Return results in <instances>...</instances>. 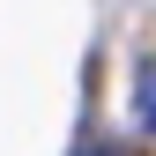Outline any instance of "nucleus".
I'll use <instances>...</instances> for the list:
<instances>
[{
	"mask_svg": "<svg viewBox=\"0 0 156 156\" xmlns=\"http://www.w3.org/2000/svg\"><path fill=\"white\" fill-rule=\"evenodd\" d=\"M141 119H149V134H156V67H149V82H141Z\"/></svg>",
	"mask_w": 156,
	"mask_h": 156,
	"instance_id": "1",
	"label": "nucleus"
}]
</instances>
